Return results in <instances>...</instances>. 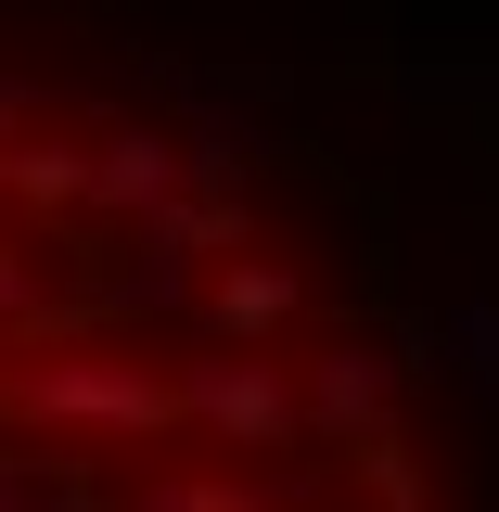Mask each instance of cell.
Returning <instances> with one entry per match:
<instances>
[{"instance_id":"cell-1","label":"cell","mask_w":499,"mask_h":512,"mask_svg":"<svg viewBox=\"0 0 499 512\" xmlns=\"http://www.w3.org/2000/svg\"><path fill=\"white\" fill-rule=\"evenodd\" d=\"M0 410L52 461H128V448H167V372L141 346H39V359H0Z\"/></svg>"},{"instance_id":"cell-2","label":"cell","mask_w":499,"mask_h":512,"mask_svg":"<svg viewBox=\"0 0 499 512\" xmlns=\"http://www.w3.org/2000/svg\"><path fill=\"white\" fill-rule=\"evenodd\" d=\"M167 436H205L231 448V461H282V448H308L295 423V372L269 359V346H205V359H167Z\"/></svg>"},{"instance_id":"cell-3","label":"cell","mask_w":499,"mask_h":512,"mask_svg":"<svg viewBox=\"0 0 499 512\" xmlns=\"http://www.w3.org/2000/svg\"><path fill=\"white\" fill-rule=\"evenodd\" d=\"M384 410H397V359L384 346H320L308 384H295V423L308 436H384Z\"/></svg>"},{"instance_id":"cell-4","label":"cell","mask_w":499,"mask_h":512,"mask_svg":"<svg viewBox=\"0 0 499 512\" xmlns=\"http://www.w3.org/2000/svg\"><path fill=\"white\" fill-rule=\"evenodd\" d=\"M205 320L231 333V346H269V333H295L308 320V269L295 256H218V282H205Z\"/></svg>"},{"instance_id":"cell-5","label":"cell","mask_w":499,"mask_h":512,"mask_svg":"<svg viewBox=\"0 0 499 512\" xmlns=\"http://www.w3.org/2000/svg\"><path fill=\"white\" fill-rule=\"evenodd\" d=\"M167 192H180V141H154V128H103V141H90V180H77V205L141 218V205H167Z\"/></svg>"},{"instance_id":"cell-6","label":"cell","mask_w":499,"mask_h":512,"mask_svg":"<svg viewBox=\"0 0 499 512\" xmlns=\"http://www.w3.org/2000/svg\"><path fill=\"white\" fill-rule=\"evenodd\" d=\"M77 180H90V141L77 128H0V205H77Z\"/></svg>"},{"instance_id":"cell-7","label":"cell","mask_w":499,"mask_h":512,"mask_svg":"<svg viewBox=\"0 0 499 512\" xmlns=\"http://www.w3.org/2000/svg\"><path fill=\"white\" fill-rule=\"evenodd\" d=\"M116 512H269L256 474H218V461H167V474H141Z\"/></svg>"},{"instance_id":"cell-8","label":"cell","mask_w":499,"mask_h":512,"mask_svg":"<svg viewBox=\"0 0 499 512\" xmlns=\"http://www.w3.org/2000/svg\"><path fill=\"white\" fill-rule=\"evenodd\" d=\"M64 308H77V282H64L26 231H0V333H52Z\"/></svg>"},{"instance_id":"cell-9","label":"cell","mask_w":499,"mask_h":512,"mask_svg":"<svg viewBox=\"0 0 499 512\" xmlns=\"http://www.w3.org/2000/svg\"><path fill=\"white\" fill-rule=\"evenodd\" d=\"M77 500H90V487H77V461L39 474V461H13V448H0V512H77Z\"/></svg>"},{"instance_id":"cell-10","label":"cell","mask_w":499,"mask_h":512,"mask_svg":"<svg viewBox=\"0 0 499 512\" xmlns=\"http://www.w3.org/2000/svg\"><path fill=\"white\" fill-rule=\"evenodd\" d=\"M39 116V77H0V128H26Z\"/></svg>"}]
</instances>
